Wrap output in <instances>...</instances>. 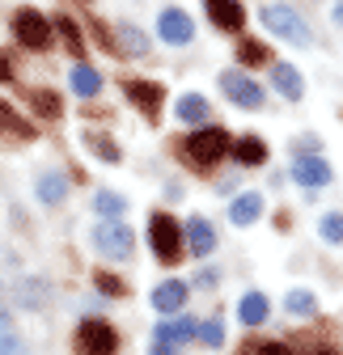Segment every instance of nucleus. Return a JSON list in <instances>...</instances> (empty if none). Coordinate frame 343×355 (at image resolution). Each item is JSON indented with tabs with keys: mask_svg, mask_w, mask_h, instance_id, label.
Returning a JSON list of instances; mask_svg holds the SVG:
<instances>
[{
	"mask_svg": "<svg viewBox=\"0 0 343 355\" xmlns=\"http://www.w3.org/2000/svg\"><path fill=\"white\" fill-rule=\"evenodd\" d=\"M229 148H233V157H237L242 165H263V161H267V144H263L259 136H242V140H233Z\"/></svg>",
	"mask_w": 343,
	"mask_h": 355,
	"instance_id": "obj_19",
	"label": "nucleus"
},
{
	"mask_svg": "<svg viewBox=\"0 0 343 355\" xmlns=\"http://www.w3.org/2000/svg\"><path fill=\"white\" fill-rule=\"evenodd\" d=\"M187 250L195 258H208L212 250H217V233H212V225H208L203 216H191L187 220Z\"/></svg>",
	"mask_w": 343,
	"mask_h": 355,
	"instance_id": "obj_12",
	"label": "nucleus"
},
{
	"mask_svg": "<svg viewBox=\"0 0 343 355\" xmlns=\"http://www.w3.org/2000/svg\"><path fill=\"white\" fill-rule=\"evenodd\" d=\"M183 304H187V284L183 279H165L153 288V309L157 313H183Z\"/></svg>",
	"mask_w": 343,
	"mask_h": 355,
	"instance_id": "obj_11",
	"label": "nucleus"
},
{
	"mask_svg": "<svg viewBox=\"0 0 343 355\" xmlns=\"http://www.w3.org/2000/svg\"><path fill=\"white\" fill-rule=\"evenodd\" d=\"M292 178H296L301 187H310V191H314V187H326L335 173H331V165H326V161H318V157H301V161H296V169H292Z\"/></svg>",
	"mask_w": 343,
	"mask_h": 355,
	"instance_id": "obj_13",
	"label": "nucleus"
},
{
	"mask_svg": "<svg viewBox=\"0 0 343 355\" xmlns=\"http://www.w3.org/2000/svg\"><path fill=\"white\" fill-rule=\"evenodd\" d=\"M149 241H153V254L165 262V266H174L183 258V229H178V220L169 216V211H157L149 220Z\"/></svg>",
	"mask_w": 343,
	"mask_h": 355,
	"instance_id": "obj_2",
	"label": "nucleus"
},
{
	"mask_svg": "<svg viewBox=\"0 0 343 355\" xmlns=\"http://www.w3.org/2000/svg\"><path fill=\"white\" fill-rule=\"evenodd\" d=\"M56 30H60V34H64V42H68V47H72V51H76V55H81V51H85V34H81V30H76V21H72V17H60V21H56Z\"/></svg>",
	"mask_w": 343,
	"mask_h": 355,
	"instance_id": "obj_27",
	"label": "nucleus"
},
{
	"mask_svg": "<svg viewBox=\"0 0 343 355\" xmlns=\"http://www.w3.org/2000/svg\"><path fill=\"white\" fill-rule=\"evenodd\" d=\"M195 334H199V338H203L208 347H221V343H225V326H221V318H212V322H203V326H199Z\"/></svg>",
	"mask_w": 343,
	"mask_h": 355,
	"instance_id": "obj_29",
	"label": "nucleus"
},
{
	"mask_svg": "<svg viewBox=\"0 0 343 355\" xmlns=\"http://www.w3.org/2000/svg\"><path fill=\"white\" fill-rule=\"evenodd\" d=\"M195 330H199V326H195L191 318H178V322H165V326L157 330V338H165V343H174V347H178V343H187Z\"/></svg>",
	"mask_w": 343,
	"mask_h": 355,
	"instance_id": "obj_24",
	"label": "nucleus"
},
{
	"mask_svg": "<svg viewBox=\"0 0 343 355\" xmlns=\"http://www.w3.org/2000/svg\"><path fill=\"white\" fill-rule=\"evenodd\" d=\"M30 102H34V110H38L42 119H60V114H64V102H60V94H51V89H34Z\"/></svg>",
	"mask_w": 343,
	"mask_h": 355,
	"instance_id": "obj_22",
	"label": "nucleus"
},
{
	"mask_svg": "<svg viewBox=\"0 0 343 355\" xmlns=\"http://www.w3.org/2000/svg\"><path fill=\"white\" fill-rule=\"evenodd\" d=\"M90 148H94V153H98L102 161H119V148H115V144H110L106 136H90Z\"/></svg>",
	"mask_w": 343,
	"mask_h": 355,
	"instance_id": "obj_31",
	"label": "nucleus"
},
{
	"mask_svg": "<svg viewBox=\"0 0 343 355\" xmlns=\"http://www.w3.org/2000/svg\"><path fill=\"white\" fill-rule=\"evenodd\" d=\"M322 237H326V241H335V245H343V216H339V211L322 216Z\"/></svg>",
	"mask_w": 343,
	"mask_h": 355,
	"instance_id": "obj_30",
	"label": "nucleus"
},
{
	"mask_svg": "<svg viewBox=\"0 0 343 355\" xmlns=\"http://www.w3.org/2000/svg\"><path fill=\"white\" fill-rule=\"evenodd\" d=\"M259 216H263V195H259V191L237 195L233 207H229V220H233V225H254Z\"/></svg>",
	"mask_w": 343,
	"mask_h": 355,
	"instance_id": "obj_14",
	"label": "nucleus"
},
{
	"mask_svg": "<svg viewBox=\"0 0 343 355\" xmlns=\"http://www.w3.org/2000/svg\"><path fill=\"white\" fill-rule=\"evenodd\" d=\"M0 355H22V343L9 330H0Z\"/></svg>",
	"mask_w": 343,
	"mask_h": 355,
	"instance_id": "obj_33",
	"label": "nucleus"
},
{
	"mask_svg": "<svg viewBox=\"0 0 343 355\" xmlns=\"http://www.w3.org/2000/svg\"><path fill=\"white\" fill-rule=\"evenodd\" d=\"M221 89H225V98L237 102L242 110H259L263 106V85L250 80V76H242V72H225L221 76Z\"/></svg>",
	"mask_w": 343,
	"mask_h": 355,
	"instance_id": "obj_7",
	"label": "nucleus"
},
{
	"mask_svg": "<svg viewBox=\"0 0 343 355\" xmlns=\"http://www.w3.org/2000/svg\"><path fill=\"white\" fill-rule=\"evenodd\" d=\"M195 279H199V288H217V284H221V275H217V271H199Z\"/></svg>",
	"mask_w": 343,
	"mask_h": 355,
	"instance_id": "obj_35",
	"label": "nucleus"
},
{
	"mask_svg": "<svg viewBox=\"0 0 343 355\" xmlns=\"http://www.w3.org/2000/svg\"><path fill=\"white\" fill-rule=\"evenodd\" d=\"M123 94H127V98H132V102L140 106V114H144L149 123L157 119V110H161V98H165V94H161V85H149V80H127V85H123Z\"/></svg>",
	"mask_w": 343,
	"mask_h": 355,
	"instance_id": "obj_10",
	"label": "nucleus"
},
{
	"mask_svg": "<svg viewBox=\"0 0 343 355\" xmlns=\"http://www.w3.org/2000/svg\"><path fill=\"white\" fill-rule=\"evenodd\" d=\"M157 30H161V38L169 42V47H187V42L195 38V26H191V17L183 9H165L161 21H157Z\"/></svg>",
	"mask_w": 343,
	"mask_h": 355,
	"instance_id": "obj_8",
	"label": "nucleus"
},
{
	"mask_svg": "<svg viewBox=\"0 0 343 355\" xmlns=\"http://www.w3.org/2000/svg\"><path fill=\"white\" fill-rule=\"evenodd\" d=\"M94 279H98V288H102L106 296H123V284H119L115 275H106V271H102V275H94Z\"/></svg>",
	"mask_w": 343,
	"mask_h": 355,
	"instance_id": "obj_32",
	"label": "nucleus"
},
{
	"mask_svg": "<svg viewBox=\"0 0 343 355\" xmlns=\"http://www.w3.org/2000/svg\"><path fill=\"white\" fill-rule=\"evenodd\" d=\"M0 330H9V313H5V309H0Z\"/></svg>",
	"mask_w": 343,
	"mask_h": 355,
	"instance_id": "obj_38",
	"label": "nucleus"
},
{
	"mask_svg": "<svg viewBox=\"0 0 343 355\" xmlns=\"http://www.w3.org/2000/svg\"><path fill=\"white\" fill-rule=\"evenodd\" d=\"M229 131L225 127H199L195 136L183 144V153H187V161L191 165H199V169H208V165H217L225 153H229Z\"/></svg>",
	"mask_w": 343,
	"mask_h": 355,
	"instance_id": "obj_1",
	"label": "nucleus"
},
{
	"mask_svg": "<svg viewBox=\"0 0 343 355\" xmlns=\"http://www.w3.org/2000/svg\"><path fill=\"white\" fill-rule=\"evenodd\" d=\"M254 355H288V347L284 343H259V351Z\"/></svg>",
	"mask_w": 343,
	"mask_h": 355,
	"instance_id": "obj_34",
	"label": "nucleus"
},
{
	"mask_svg": "<svg viewBox=\"0 0 343 355\" xmlns=\"http://www.w3.org/2000/svg\"><path fill=\"white\" fill-rule=\"evenodd\" d=\"M72 80V94L76 98H98V89H102V76H98V68H90V64H76L72 72H68Z\"/></svg>",
	"mask_w": 343,
	"mask_h": 355,
	"instance_id": "obj_15",
	"label": "nucleus"
},
{
	"mask_svg": "<svg viewBox=\"0 0 343 355\" xmlns=\"http://www.w3.org/2000/svg\"><path fill=\"white\" fill-rule=\"evenodd\" d=\"M0 131H5V136H22V140H30L34 136V127L9 106V102H0Z\"/></svg>",
	"mask_w": 343,
	"mask_h": 355,
	"instance_id": "obj_20",
	"label": "nucleus"
},
{
	"mask_svg": "<svg viewBox=\"0 0 343 355\" xmlns=\"http://www.w3.org/2000/svg\"><path fill=\"white\" fill-rule=\"evenodd\" d=\"M119 38H123V51H127V55H144V51H149V38H144L136 26H127V21L119 26Z\"/></svg>",
	"mask_w": 343,
	"mask_h": 355,
	"instance_id": "obj_26",
	"label": "nucleus"
},
{
	"mask_svg": "<svg viewBox=\"0 0 343 355\" xmlns=\"http://www.w3.org/2000/svg\"><path fill=\"white\" fill-rule=\"evenodd\" d=\"M94 207H98V216H102V220H119V216H123V207H127V199H123V195H115V191H98Z\"/></svg>",
	"mask_w": 343,
	"mask_h": 355,
	"instance_id": "obj_25",
	"label": "nucleus"
},
{
	"mask_svg": "<svg viewBox=\"0 0 343 355\" xmlns=\"http://www.w3.org/2000/svg\"><path fill=\"white\" fill-rule=\"evenodd\" d=\"M284 309H288V313H296V318H314V313H318V300H314V292H306V288H292V292L284 296Z\"/></svg>",
	"mask_w": 343,
	"mask_h": 355,
	"instance_id": "obj_21",
	"label": "nucleus"
},
{
	"mask_svg": "<svg viewBox=\"0 0 343 355\" xmlns=\"http://www.w3.org/2000/svg\"><path fill=\"white\" fill-rule=\"evenodd\" d=\"M259 17H263V26H267L271 34L296 42V47H310V26L296 17V9H288V5H263Z\"/></svg>",
	"mask_w": 343,
	"mask_h": 355,
	"instance_id": "obj_3",
	"label": "nucleus"
},
{
	"mask_svg": "<svg viewBox=\"0 0 343 355\" xmlns=\"http://www.w3.org/2000/svg\"><path fill=\"white\" fill-rule=\"evenodd\" d=\"M34 195H38V203H64L68 199V182H64V178L60 173H42L38 178V182H34Z\"/></svg>",
	"mask_w": 343,
	"mask_h": 355,
	"instance_id": "obj_16",
	"label": "nucleus"
},
{
	"mask_svg": "<svg viewBox=\"0 0 343 355\" xmlns=\"http://www.w3.org/2000/svg\"><path fill=\"white\" fill-rule=\"evenodd\" d=\"M314 355H335V351H326V347H318V351H314Z\"/></svg>",
	"mask_w": 343,
	"mask_h": 355,
	"instance_id": "obj_40",
	"label": "nucleus"
},
{
	"mask_svg": "<svg viewBox=\"0 0 343 355\" xmlns=\"http://www.w3.org/2000/svg\"><path fill=\"white\" fill-rule=\"evenodd\" d=\"M13 30H17V42L30 47V51H47L51 47V26H47V17H42L38 9H17Z\"/></svg>",
	"mask_w": 343,
	"mask_h": 355,
	"instance_id": "obj_4",
	"label": "nucleus"
},
{
	"mask_svg": "<svg viewBox=\"0 0 343 355\" xmlns=\"http://www.w3.org/2000/svg\"><path fill=\"white\" fill-rule=\"evenodd\" d=\"M178 119H183V123H203V119H208V102H203L199 94H183V98H178Z\"/></svg>",
	"mask_w": 343,
	"mask_h": 355,
	"instance_id": "obj_23",
	"label": "nucleus"
},
{
	"mask_svg": "<svg viewBox=\"0 0 343 355\" xmlns=\"http://www.w3.org/2000/svg\"><path fill=\"white\" fill-rule=\"evenodd\" d=\"M237 60L242 64H263L267 47H263V42H254V38H246V42H237Z\"/></svg>",
	"mask_w": 343,
	"mask_h": 355,
	"instance_id": "obj_28",
	"label": "nucleus"
},
{
	"mask_svg": "<svg viewBox=\"0 0 343 355\" xmlns=\"http://www.w3.org/2000/svg\"><path fill=\"white\" fill-rule=\"evenodd\" d=\"M203 5H208V17H212V26H217V30L237 34L246 26V9L237 5V0H203Z\"/></svg>",
	"mask_w": 343,
	"mask_h": 355,
	"instance_id": "obj_9",
	"label": "nucleus"
},
{
	"mask_svg": "<svg viewBox=\"0 0 343 355\" xmlns=\"http://www.w3.org/2000/svg\"><path fill=\"white\" fill-rule=\"evenodd\" d=\"M115 347H119V338L106 322H98V318L81 322V330H76V351L81 355H115Z\"/></svg>",
	"mask_w": 343,
	"mask_h": 355,
	"instance_id": "obj_6",
	"label": "nucleus"
},
{
	"mask_svg": "<svg viewBox=\"0 0 343 355\" xmlns=\"http://www.w3.org/2000/svg\"><path fill=\"white\" fill-rule=\"evenodd\" d=\"M237 318H242L246 326H263V322H267V296H263V292H246L242 304H237Z\"/></svg>",
	"mask_w": 343,
	"mask_h": 355,
	"instance_id": "obj_18",
	"label": "nucleus"
},
{
	"mask_svg": "<svg viewBox=\"0 0 343 355\" xmlns=\"http://www.w3.org/2000/svg\"><path fill=\"white\" fill-rule=\"evenodd\" d=\"M0 80H13V68H9V60L0 55Z\"/></svg>",
	"mask_w": 343,
	"mask_h": 355,
	"instance_id": "obj_37",
	"label": "nucleus"
},
{
	"mask_svg": "<svg viewBox=\"0 0 343 355\" xmlns=\"http://www.w3.org/2000/svg\"><path fill=\"white\" fill-rule=\"evenodd\" d=\"M132 229L123 225V220H102L98 225V233H94V245H98V254H106V258H127L132 254Z\"/></svg>",
	"mask_w": 343,
	"mask_h": 355,
	"instance_id": "obj_5",
	"label": "nucleus"
},
{
	"mask_svg": "<svg viewBox=\"0 0 343 355\" xmlns=\"http://www.w3.org/2000/svg\"><path fill=\"white\" fill-rule=\"evenodd\" d=\"M335 21H339V26H343V5H335Z\"/></svg>",
	"mask_w": 343,
	"mask_h": 355,
	"instance_id": "obj_39",
	"label": "nucleus"
},
{
	"mask_svg": "<svg viewBox=\"0 0 343 355\" xmlns=\"http://www.w3.org/2000/svg\"><path fill=\"white\" fill-rule=\"evenodd\" d=\"M276 89H280V94L288 98V102H296V98H301L306 94V80H301V72H296L292 64H276Z\"/></svg>",
	"mask_w": 343,
	"mask_h": 355,
	"instance_id": "obj_17",
	"label": "nucleus"
},
{
	"mask_svg": "<svg viewBox=\"0 0 343 355\" xmlns=\"http://www.w3.org/2000/svg\"><path fill=\"white\" fill-rule=\"evenodd\" d=\"M153 355H174V343H165V338H157V343H153Z\"/></svg>",
	"mask_w": 343,
	"mask_h": 355,
	"instance_id": "obj_36",
	"label": "nucleus"
}]
</instances>
